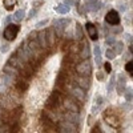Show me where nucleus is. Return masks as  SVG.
I'll use <instances>...</instances> for the list:
<instances>
[{
	"label": "nucleus",
	"mask_w": 133,
	"mask_h": 133,
	"mask_svg": "<svg viewBox=\"0 0 133 133\" xmlns=\"http://www.w3.org/2000/svg\"><path fill=\"white\" fill-rule=\"evenodd\" d=\"M93 52H95V60H96V63L100 64V63H101V49H100V47L95 45Z\"/></svg>",
	"instance_id": "obj_17"
},
{
	"label": "nucleus",
	"mask_w": 133,
	"mask_h": 133,
	"mask_svg": "<svg viewBox=\"0 0 133 133\" xmlns=\"http://www.w3.org/2000/svg\"><path fill=\"white\" fill-rule=\"evenodd\" d=\"M76 72L79 76H87V77H89L91 72H92V64L89 60H83L80 61L79 64H77L76 66Z\"/></svg>",
	"instance_id": "obj_2"
},
{
	"label": "nucleus",
	"mask_w": 133,
	"mask_h": 133,
	"mask_svg": "<svg viewBox=\"0 0 133 133\" xmlns=\"http://www.w3.org/2000/svg\"><path fill=\"white\" fill-rule=\"evenodd\" d=\"M64 120L69 121V123H72V124H75V125H79V124H80V121H81V118H80V115H79V113L68 112V110H66L65 115H64Z\"/></svg>",
	"instance_id": "obj_12"
},
{
	"label": "nucleus",
	"mask_w": 133,
	"mask_h": 133,
	"mask_svg": "<svg viewBox=\"0 0 133 133\" xmlns=\"http://www.w3.org/2000/svg\"><path fill=\"white\" fill-rule=\"evenodd\" d=\"M47 37H48V43H49V45H52V44L55 43V31H53V29L47 31Z\"/></svg>",
	"instance_id": "obj_20"
},
{
	"label": "nucleus",
	"mask_w": 133,
	"mask_h": 133,
	"mask_svg": "<svg viewBox=\"0 0 133 133\" xmlns=\"http://www.w3.org/2000/svg\"><path fill=\"white\" fill-rule=\"evenodd\" d=\"M8 48H9V47L5 44V45H2V48H0V49H2V52H7V49H8Z\"/></svg>",
	"instance_id": "obj_32"
},
{
	"label": "nucleus",
	"mask_w": 133,
	"mask_h": 133,
	"mask_svg": "<svg viewBox=\"0 0 133 133\" xmlns=\"http://www.w3.org/2000/svg\"><path fill=\"white\" fill-rule=\"evenodd\" d=\"M112 49L115 51V53L116 55H118V53H121L123 52V49H124V44L121 43V41H116L113 45H112Z\"/></svg>",
	"instance_id": "obj_16"
},
{
	"label": "nucleus",
	"mask_w": 133,
	"mask_h": 133,
	"mask_svg": "<svg viewBox=\"0 0 133 133\" xmlns=\"http://www.w3.org/2000/svg\"><path fill=\"white\" fill-rule=\"evenodd\" d=\"M63 104H64V108L68 110V112H73V113H79L80 112V108H79V105H77V101L73 100V98L66 97L63 101Z\"/></svg>",
	"instance_id": "obj_7"
},
{
	"label": "nucleus",
	"mask_w": 133,
	"mask_h": 133,
	"mask_svg": "<svg viewBox=\"0 0 133 133\" xmlns=\"http://www.w3.org/2000/svg\"><path fill=\"white\" fill-rule=\"evenodd\" d=\"M115 43H116V40H115L113 36H108L107 37V44H108V45H113Z\"/></svg>",
	"instance_id": "obj_27"
},
{
	"label": "nucleus",
	"mask_w": 133,
	"mask_h": 133,
	"mask_svg": "<svg viewBox=\"0 0 133 133\" xmlns=\"http://www.w3.org/2000/svg\"><path fill=\"white\" fill-rule=\"evenodd\" d=\"M80 56L83 60H89V56H91V48L88 45V43H84L83 44V49H81V53Z\"/></svg>",
	"instance_id": "obj_15"
},
{
	"label": "nucleus",
	"mask_w": 133,
	"mask_h": 133,
	"mask_svg": "<svg viewBox=\"0 0 133 133\" xmlns=\"http://www.w3.org/2000/svg\"><path fill=\"white\" fill-rule=\"evenodd\" d=\"M55 11H56L57 14H60V15H65V14H68L69 11H71V4H69V2L66 0V2H64V3L57 4L56 7H55Z\"/></svg>",
	"instance_id": "obj_14"
},
{
	"label": "nucleus",
	"mask_w": 133,
	"mask_h": 133,
	"mask_svg": "<svg viewBox=\"0 0 133 133\" xmlns=\"http://www.w3.org/2000/svg\"><path fill=\"white\" fill-rule=\"evenodd\" d=\"M115 84H116V83H115V76H112V77H110V81L108 83V87H107V89H108V92H109V93L113 91Z\"/></svg>",
	"instance_id": "obj_24"
},
{
	"label": "nucleus",
	"mask_w": 133,
	"mask_h": 133,
	"mask_svg": "<svg viewBox=\"0 0 133 133\" xmlns=\"http://www.w3.org/2000/svg\"><path fill=\"white\" fill-rule=\"evenodd\" d=\"M77 87H80L81 89H89L91 88V79L87 76H77Z\"/></svg>",
	"instance_id": "obj_13"
},
{
	"label": "nucleus",
	"mask_w": 133,
	"mask_h": 133,
	"mask_svg": "<svg viewBox=\"0 0 133 133\" xmlns=\"http://www.w3.org/2000/svg\"><path fill=\"white\" fill-rule=\"evenodd\" d=\"M71 95H72V97H73V100H76V101H84L85 100V91L84 89H81L80 87H73L72 89H71Z\"/></svg>",
	"instance_id": "obj_9"
},
{
	"label": "nucleus",
	"mask_w": 133,
	"mask_h": 133,
	"mask_svg": "<svg viewBox=\"0 0 133 133\" xmlns=\"http://www.w3.org/2000/svg\"><path fill=\"white\" fill-rule=\"evenodd\" d=\"M60 133H77V127L66 120H63L59 127Z\"/></svg>",
	"instance_id": "obj_6"
},
{
	"label": "nucleus",
	"mask_w": 133,
	"mask_h": 133,
	"mask_svg": "<svg viewBox=\"0 0 133 133\" xmlns=\"http://www.w3.org/2000/svg\"><path fill=\"white\" fill-rule=\"evenodd\" d=\"M37 44L40 45L41 49H47L49 47V43H48V37H47V31H40L39 35H37Z\"/></svg>",
	"instance_id": "obj_10"
},
{
	"label": "nucleus",
	"mask_w": 133,
	"mask_h": 133,
	"mask_svg": "<svg viewBox=\"0 0 133 133\" xmlns=\"http://www.w3.org/2000/svg\"><path fill=\"white\" fill-rule=\"evenodd\" d=\"M3 3H4V7L8 9V11H11V9H14V5H15V0H3Z\"/></svg>",
	"instance_id": "obj_22"
},
{
	"label": "nucleus",
	"mask_w": 133,
	"mask_h": 133,
	"mask_svg": "<svg viewBox=\"0 0 133 133\" xmlns=\"http://www.w3.org/2000/svg\"><path fill=\"white\" fill-rule=\"evenodd\" d=\"M0 133H8V128L5 125H2L0 127Z\"/></svg>",
	"instance_id": "obj_31"
},
{
	"label": "nucleus",
	"mask_w": 133,
	"mask_h": 133,
	"mask_svg": "<svg viewBox=\"0 0 133 133\" xmlns=\"http://www.w3.org/2000/svg\"><path fill=\"white\" fill-rule=\"evenodd\" d=\"M85 28H87V32H88V36L91 37V40L96 41L97 37H98V31L96 28V25L93 23H87L85 24Z\"/></svg>",
	"instance_id": "obj_11"
},
{
	"label": "nucleus",
	"mask_w": 133,
	"mask_h": 133,
	"mask_svg": "<svg viewBox=\"0 0 133 133\" xmlns=\"http://www.w3.org/2000/svg\"><path fill=\"white\" fill-rule=\"evenodd\" d=\"M47 23H48V20H43V21H40V23L36 25V28H37V29H40L41 27H44V25H45Z\"/></svg>",
	"instance_id": "obj_30"
},
{
	"label": "nucleus",
	"mask_w": 133,
	"mask_h": 133,
	"mask_svg": "<svg viewBox=\"0 0 133 133\" xmlns=\"http://www.w3.org/2000/svg\"><path fill=\"white\" fill-rule=\"evenodd\" d=\"M105 21L109 25H117V24H120V15H118V12L115 11V9H110L109 12L105 15Z\"/></svg>",
	"instance_id": "obj_8"
},
{
	"label": "nucleus",
	"mask_w": 133,
	"mask_h": 133,
	"mask_svg": "<svg viewBox=\"0 0 133 133\" xmlns=\"http://www.w3.org/2000/svg\"><path fill=\"white\" fill-rule=\"evenodd\" d=\"M16 57L23 63H28L31 60V56H29V51H28V47H27V44H21V45L17 48V53H16Z\"/></svg>",
	"instance_id": "obj_4"
},
{
	"label": "nucleus",
	"mask_w": 133,
	"mask_h": 133,
	"mask_svg": "<svg viewBox=\"0 0 133 133\" xmlns=\"http://www.w3.org/2000/svg\"><path fill=\"white\" fill-rule=\"evenodd\" d=\"M117 89L120 93H123L125 91V79L123 76H120V79H118V83H117Z\"/></svg>",
	"instance_id": "obj_18"
},
{
	"label": "nucleus",
	"mask_w": 133,
	"mask_h": 133,
	"mask_svg": "<svg viewBox=\"0 0 133 133\" xmlns=\"http://www.w3.org/2000/svg\"><path fill=\"white\" fill-rule=\"evenodd\" d=\"M68 24H69V20L68 19H56V20L53 21V28H55L53 31H55V33H57V35L60 36Z\"/></svg>",
	"instance_id": "obj_5"
},
{
	"label": "nucleus",
	"mask_w": 133,
	"mask_h": 133,
	"mask_svg": "<svg viewBox=\"0 0 133 133\" xmlns=\"http://www.w3.org/2000/svg\"><path fill=\"white\" fill-rule=\"evenodd\" d=\"M19 31H20V27L17 24H8L5 27L4 32H3V36H4V39L7 41H12V40L16 39Z\"/></svg>",
	"instance_id": "obj_1"
},
{
	"label": "nucleus",
	"mask_w": 133,
	"mask_h": 133,
	"mask_svg": "<svg viewBox=\"0 0 133 133\" xmlns=\"http://www.w3.org/2000/svg\"><path fill=\"white\" fill-rule=\"evenodd\" d=\"M76 39L77 40H81L83 39V28H81V25L79 23L76 24Z\"/></svg>",
	"instance_id": "obj_21"
},
{
	"label": "nucleus",
	"mask_w": 133,
	"mask_h": 133,
	"mask_svg": "<svg viewBox=\"0 0 133 133\" xmlns=\"http://www.w3.org/2000/svg\"><path fill=\"white\" fill-rule=\"evenodd\" d=\"M11 19H12V17H11V16H8V17L5 19V23H9V20H11Z\"/></svg>",
	"instance_id": "obj_34"
},
{
	"label": "nucleus",
	"mask_w": 133,
	"mask_h": 133,
	"mask_svg": "<svg viewBox=\"0 0 133 133\" xmlns=\"http://www.w3.org/2000/svg\"><path fill=\"white\" fill-rule=\"evenodd\" d=\"M125 71L132 76V73H133V63H132V61H128V63L125 64Z\"/></svg>",
	"instance_id": "obj_25"
},
{
	"label": "nucleus",
	"mask_w": 133,
	"mask_h": 133,
	"mask_svg": "<svg viewBox=\"0 0 133 133\" xmlns=\"http://www.w3.org/2000/svg\"><path fill=\"white\" fill-rule=\"evenodd\" d=\"M3 125V123H2V120H0V127H2Z\"/></svg>",
	"instance_id": "obj_36"
},
{
	"label": "nucleus",
	"mask_w": 133,
	"mask_h": 133,
	"mask_svg": "<svg viewBox=\"0 0 133 133\" xmlns=\"http://www.w3.org/2000/svg\"><path fill=\"white\" fill-rule=\"evenodd\" d=\"M104 69H105V72H107V73H109L110 71H112V65H110V63H108V61H107V63L104 64Z\"/></svg>",
	"instance_id": "obj_28"
},
{
	"label": "nucleus",
	"mask_w": 133,
	"mask_h": 133,
	"mask_svg": "<svg viewBox=\"0 0 133 133\" xmlns=\"http://www.w3.org/2000/svg\"><path fill=\"white\" fill-rule=\"evenodd\" d=\"M14 17H15V20H17V21L24 20V17H25V12H24V9H19V11H16L15 15H14Z\"/></svg>",
	"instance_id": "obj_19"
},
{
	"label": "nucleus",
	"mask_w": 133,
	"mask_h": 133,
	"mask_svg": "<svg viewBox=\"0 0 133 133\" xmlns=\"http://www.w3.org/2000/svg\"><path fill=\"white\" fill-rule=\"evenodd\" d=\"M125 97H127V101H132V89L130 91H127Z\"/></svg>",
	"instance_id": "obj_29"
},
{
	"label": "nucleus",
	"mask_w": 133,
	"mask_h": 133,
	"mask_svg": "<svg viewBox=\"0 0 133 133\" xmlns=\"http://www.w3.org/2000/svg\"><path fill=\"white\" fill-rule=\"evenodd\" d=\"M91 133H100V130H98V128H93V130Z\"/></svg>",
	"instance_id": "obj_33"
},
{
	"label": "nucleus",
	"mask_w": 133,
	"mask_h": 133,
	"mask_svg": "<svg viewBox=\"0 0 133 133\" xmlns=\"http://www.w3.org/2000/svg\"><path fill=\"white\" fill-rule=\"evenodd\" d=\"M3 115V110H2V108H0V116H2Z\"/></svg>",
	"instance_id": "obj_35"
},
{
	"label": "nucleus",
	"mask_w": 133,
	"mask_h": 133,
	"mask_svg": "<svg viewBox=\"0 0 133 133\" xmlns=\"http://www.w3.org/2000/svg\"><path fill=\"white\" fill-rule=\"evenodd\" d=\"M101 101H103V98H101V97L96 98V103H95V105H93V112H96L97 108H100V105H101Z\"/></svg>",
	"instance_id": "obj_26"
},
{
	"label": "nucleus",
	"mask_w": 133,
	"mask_h": 133,
	"mask_svg": "<svg viewBox=\"0 0 133 133\" xmlns=\"http://www.w3.org/2000/svg\"><path fill=\"white\" fill-rule=\"evenodd\" d=\"M105 56H107L109 60H113V59L117 56V55L115 53V51H113L112 48H108V49H107V52H105Z\"/></svg>",
	"instance_id": "obj_23"
},
{
	"label": "nucleus",
	"mask_w": 133,
	"mask_h": 133,
	"mask_svg": "<svg viewBox=\"0 0 133 133\" xmlns=\"http://www.w3.org/2000/svg\"><path fill=\"white\" fill-rule=\"evenodd\" d=\"M15 79H12L11 76L5 75V73H0V95H3L8 91V88L12 85Z\"/></svg>",
	"instance_id": "obj_3"
}]
</instances>
